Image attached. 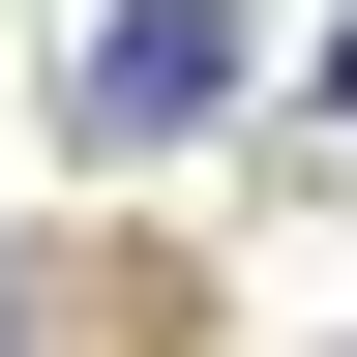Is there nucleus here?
Returning a JSON list of instances; mask_svg holds the SVG:
<instances>
[{
  "instance_id": "1",
  "label": "nucleus",
  "mask_w": 357,
  "mask_h": 357,
  "mask_svg": "<svg viewBox=\"0 0 357 357\" xmlns=\"http://www.w3.org/2000/svg\"><path fill=\"white\" fill-rule=\"evenodd\" d=\"M208 89H238V0H119V30L60 60V119H89V149H178Z\"/></svg>"
},
{
  "instance_id": "2",
  "label": "nucleus",
  "mask_w": 357,
  "mask_h": 357,
  "mask_svg": "<svg viewBox=\"0 0 357 357\" xmlns=\"http://www.w3.org/2000/svg\"><path fill=\"white\" fill-rule=\"evenodd\" d=\"M328 119H357V30H328Z\"/></svg>"
}]
</instances>
